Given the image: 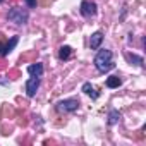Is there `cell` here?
Here are the masks:
<instances>
[{"mask_svg":"<svg viewBox=\"0 0 146 146\" xmlns=\"http://www.w3.org/2000/svg\"><path fill=\"white\" fill-rule=\"evenodd\" d=\"M102 41H103V33H102V31H96V33H93V35H91L90 46H91L93 50H96V48L102 45Z\"/></svg>","mask_w":146,"mask_h":146,"instance_id":"6","label":"cell"},{"mask_svg":"<svg viewBox=\"0 0 146 146\" xmlns=\"http://www.w3.org/2000/svg\"><path fill=\"white\" fill-rule=\"evenodd\" d=\"M7 17H9V21H12V23H16V24H26V21H28V12L23 11L21 7H14V9L9 11Z\"/></svg>","mask_w":146,"mask_h":146,"instance_id":"2","label":"cell"},{"mask_svg":"<svg viewBox=\"0 0 146 146\" xmlns=\"http://www.w3.org/2000/svg\"><path fill=\"white\" fill-rule=\"evenodd\" d=\"M95 67L100 72H108L113 69V60H112V52L110 50H100L98 55L95 57Z\"/></svg>","mask_w":146,"mask_h":146,"instance_id":"1","label":"cell"},{"mask_svg":"<svg viewBox=\"0 0 146 146\" xmlns=\"http://www.w3.org/2000/svg\"><path fill=\"white\" fill-rule=\"evenodd\" d=\"M78 107H79V102L78 100H74V98H69V100H62V102H58L57 103V110L58 112H74V110H78Z\"/></svg>","mask_w":146,"mask_h":146,"instance_id":"3","label":"cell"},{"mask_svg":"<svg viewBox=\"0 0 146 146\" xmlns=\"http://www.w3.org/2000/svg\"><path fill=\"white\" fill-rule=\"evenodd\" d=\"M38 88H40V78H31V79H28V83H26V93H28V96H35L36 95V91H38Z\"/></svg>","mask_w":146,"mask_h":146,"instance_id":"5","label":"cell"},{"mask_svg":"<svg viewBox=\"0 0 146 146\" xmlns=\"http://www.w3.org/2000/svg\"><path fill=\"white\" fill-rule=\"evenodd\" d=\"M28 72H29L31 76H35V78H40L43 74V65L41 64H31L28 67Z\"/></svg>","mask_w":146,"mask_h":146,"instance_id":"7","label":"cell"},{"mask_svg":"<svg viewBox=\"0 0 146 146\" xmlns=\"http://www.w3.org/2000/svg\"><path fill=\"white\" fill-rule=\"evenodd\" d=\"M2 2H4V0H0V4H2Z\"/></svg>","mask_w":146,"mask_h":146,"instance_id":"15","label":"cell"},{"mask_svg":"<svg viewBox=\"0 0 146 146\" xmlns=\"http://www.w3.org/2000/svg\"><path fill=\"white\" fill-rule=\"evenodd\" d=\"M127 58H129L131 62H136L137 65H143V58H141V57H136V55H127Z\"/></svg>","mask_w":146,"mask_h":146,"instance_id":"13","label":"cell"},{"mask_svg":"<svg viewBox=\"0 0 146 146\" xmlns=\"http://www.w3.org/2000/svg\"><path fill=\"white\" fill-rule=\"evenodd\" d=\"M83 91L86 93V95H90V96H93V98H98V93L93 90V86L90 84V83H84L83 84Z\"/></svg>","mask_w":146,"mask_h":146,"instance_id":"12","label":"cell"},{"mask_svg":"<svg viewBox=\"0 0 146 146\" xmlns=\"http://www.w3.org/2000/svg\"><path fill=\"white\" fill-rule=\"evenodd\" d=\"M119 120H120V113L117 110H110V113H108V124L110 125H115Z\"/></svg>","mask_w":146,"mask_h":146,"instance_id":"11","label":"cell"},{"mask_svg":"<svg viewBox=\"0 0 146 146\" xmlns=\"http://www.w3.org/2000/svg\"><path fill=\"white\" fill-rule=\"evenodd\" d=\"M81 14L84 17H91L96 14V4L95 2H88V0H84V2L81 4Z\"/></svg>","mask_w":146,"mask_h":146,"instance_id":"4","label":"cell"},{"mask_svg":"<svg viewBox=\"0 0 146 146\" xmlns=\"http://www.w3.org/2000/svg\"><path fill=\"white\" fill-rule=\"evenodd\" d=\"M122 84V79L119 78V76H110L108 79H107V86L108 88H119Z\"/></svg>","mask_w":146,"mask_h":146,"instance_id":"10","label":"cell"},{"mask_svg":"<svg viewBox=\"0 0 146 146\" xmlns=\"http://www.w3.org/2000/svg\"><path fill=\"white\" fill-rule=\"evenodd\" d=\"M17 41H19V38H17V36H14V38H12V40H11V41H9L7 45H5V46L2 48V55H9V53L12 52V48H14V46L17 45Z\"/></svg>","mask_w":146,"mask_h":146,"instance_id":"8","label":"cell"},{"mask_svg":"<svg viewBox=\"0 0 146 146\" xmlns=\"http://www.w3.org/2000/svg\"><path fill=\"white\" fill-rule=\"evenodd\" d=\"M70 53H72V48L67 46V45H64V46L60 48V52H58V58H60V60H67V58L70 57Z\"/></svg>","mask_w":146,"mask_h":146,"instance_id":"9","label":"cell"},{"mask_svg":"<svg viewBox=\"0 0 146 146\" xmlns=\"http://www.w3.org/2000/svg\"><path fill=\"white\" fill-rule=\"evenodd\" d=\"M0 48H2V45H0Z\"/></svg>","mask_w":146,"mask_h":146,"instance_id":"16","label":"cell"},{"mask_svg":"<svg viewBox=\"0 0 146 146\" xmlns=\"http://www.w3.org/2000/svg\"><path fill=\"white\" fill-rule=\"evenodd\" d=\"M26 4H28L29 7H36V0H26Z\"/></svg>","mask_w":146,"mask_h":146,"instance_id":"14","label":"cell"}]
</instances>
